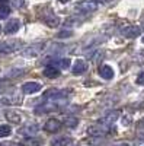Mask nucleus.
I'll return each instance as SVG.
<instances>
[{
  "mask_svg": "<svg viewBox=\"0 0 144 146\" xmlns=\"http://www.w3.org/2000/svg\"><path fill=\"white\" fill-rule=\"evenodd\" d=\"M68 95H70V91H66V89H50L44 94V100L61 101V100H66Z\"/></svg>",
  "mask_w": 144,
  "mask_h": 146,
  "instance_id": "39448f33",
  "label": "nucleus"
},
{
  "mask_svg": "<svg viewBox=\"0 0 144 146\" xmlns=\"http://www.w3.org/2000/svg\"><path fill=\"white\" fill-rule=\"evenodd\" d=\"M86 70H87V64H86L85 60H77V62L74 63V66H73V73L74 75H83Z\"/></svg>",
  "mask_w": 144,
  "mask_h": 146,
  "instance_id": "2eb2a0df",
  "label": "nucleus"
},
{
  "mask_svg": "<svg viewBox=\"0 0 144 146\" xmlns=\"http://www.w3.org/2000/svg\"><path fill=\"white\" fill-rule=\"evenodd\" d=\"M44 22L47 23L48 27H51V28H55V27L60 25V19L54 13H51V12H48V13L44 16Z\"/></svg>",
  "mask_w": 144,
  "mask_h": 146,
  "instance_id": "ddd939ff",
  "label": "nucleus"
},
{
  "mask_svg": "<svg viewBox=\"0 0 144 146\" xmlns=\"http://www.w3.org/2000/svg\"><path fill=\"white\" fill-rule=\"evenodd\" d=\"M61 3H68V2H71V0H60Z\"/></svg>",
  "mask_w": 144,
  "mask_h": 146,
  "instance_id": "bb28decb",
  "label": "nucleus"
},
{
  "mask_svg": "<svg viewBox=\"0 0 144 146\" xmlns=\"http://www.w3.org/2000/svg\"><path fill=\"white\" fill-rule=\"evenodd\" d=\"M71 143H73V139H68L66 136H61V137H57V139L51 140V145H54V146H64V145H71Z\"/></svg>",
  "mask_w": 144,
  "mask_h": 146,
  "instance_id": "a211bd4d",
  "label": "nucleus"
},
{
  "mask_svg": "<svg viewBox=\"0 0 144 146\" xmlns=\"http://www.w3.org/2000/svg\"><path fill=\"white\" fill-rule=\"evenodd\" d=\"M23 143L25 145H39L41 142L39 140H34V139H26V140H23Z\"/></svg>",
  "mask_w": 144,
  "mask_h": 146,
  "instance_id": "393cba45",
  "label": "nucleus"
},
{
  "mask_svg": "<svg viewBox=\"0 0 144 146\" xmlns=\"http://www.w3.org/2000/svg\"><path fill=\"white\" fill-rule=\"evenodd\" d=\"M119 117V111H109L103 118L99 120V123H106V124H112L116 121V118Z\"/></svg>",
  "mask_w": 144,
  "mask_h": 146,
  "instance_id": "dca6fc26",
  "label": "nucleus"
},
{
  "mask_svg": "<svg viewBox=\"0 0 144 146\" xmlns=\"http://www.w3.org/2000/svg\"><path fill=\"white\" fill-rule=\"evenodd\" d=\"M0 31H2V27H0Z\"/></svg>",
  "mask_w": 144,
  "mask_h": 146,
  "instance_id": "c85d7f7f",
  "label": "nucleus"
},
{
  "mask_svg": "<svg viewBox=\"0 0 144 146\" xmlns=\"http://www.w3.org/2000/svg\"><path fill=\"white\" fill-rule=\"evenodd\" d=\"M70 36H73V31L70 29H63L61 32L57 34V38H70Z\"/></svg>",
  "mask_w": 144,
  "mask_h": 146,
  "instance_id": "5701e85b",
  "label": "nucleus"
},
{
  "mask_svg": "<svg viewBox=\"0 0 144 146\" xmlns=\"http://www.w3.org/2000/svg\"><path fill=\"white\" fill-rule=\"evenodd\" d=\"M61 123H60V120L57 118H50L47 120V123L44 124V130L48 131V133H57L60 129H61Z\"/></svg>",
  "mask_w": 144,
  "mask_h": 146,
  "instance_id": "6e6552de",
  "label": "nucleus"
},
{
  "mask_svg": "<svg viewBox=\"0 0 144 146\" xmlns=\"http://www.w3.org/2000/svg\"><path fill=\"white\" fill-rule=\"evenodd\" d=\"M135 82H137L138 85H144V70L137 76V80H135Z\"/></svg>",
  "mask_w": 144,
  "mask_h": 146,
  "instance_id": "b1692460",
  "label": "nucleus"
},
{
  "mask_svg": "<svg viewBox=\"0 0 144 146\" xmlns=\"http://www.w3.org/2000/svg\"><path fill=\"white\" fill-rule=\"evenodd\" d=\"M10 15V6L7 0H0V19H5Z\"/></svg>",
  "mask_w": 144,
  "mask_h": 146,
  "instance_id": "f3484780",
  "label": "nucleus"
},
{
  "mask_svg": "<svg viewBox=\"0 0 144 146\" xmlns=\"http://www.w3.org/2000/svg\"><path fill=\"white\" fill-rule=\"evenodd\" d=\"M77 124H79V120H77L76 117L68 115V117H66V118H64V126H66V127H68V129H74Z\"/></svg>",
  "mask_w": 144,
  "mask_h": 146,
  "instance_id": "6ab92c4d",
  "label": "nucleus"
},
{
  "mask_svg": "<svg viewBox=\"0 0 144 146\" xmlns=\"http://www.w3.org/2000/svg\"><path fill=\"white\" fill-rule=\"evenodd\" d=\"M55 110H60L58 101L48 100L44 104H41V105H38L37 108H35V113H37V114H48V113H51V111H55Z\"/></svg>",
  "mask_w": 144,
  "mask_h": 146,
  "instance_id": "7ed1b4c3",
  "label": "nucleus"
},
{
  "mask_svg": "<svg viewBox=\"0 0 144 146\" xmlns=\"http://www.w3.org/2000/svg\"><path fill=\"white\" fill-rule=\"evenodd\" d=\"M53 66H60L61 69H68L70 67V58H61V60H58V62H53L50 63Z\"/></svg>",
  "mask_w": 144,
  "mask_h": 146,
  "instance_id": "4be33fe9",
  "label": "nucleus"
},
{
  "mask_svg": "<svg viewBox=\"0 0 144 146\" xmlns=\"http://www.w3.org/2000/svg\"><path fill=\"white\" fill-rule=\"evenodd\" d=\"M41 89H42V86H41V83H38V82H26V83L22 85V92L23 94H28V95L37 94Z\"/></svg>",
  "mask_w": 144,
  "mask_h": 146,
  "instance_id": "0eeeda50",
  "label": "nucleus"
},
{
  "mask_svg": "<svg viewBox=\"0 0 144 146\" xmlns=\"http://www.w3.org/2000/svg\"><path fill=\"white\" fill-rule=\"evenodd\" d=\"M109 131H111V124L99 123V121L96 124L87 127V130H86L87 136H90V137H105Z\"/></svg>",
  "mask_w": 144,
  "mask_h": 146,
  "instance_id": "f03ea898",
  "label": "nucleus"
},
{
  "mask_svg": "<svg viewBox=\"0 0 144 146\" xmlns=\"http://www.w3.org/2000/svg\"><path fill=\"white\" fill-rule=\"evenodd\" d=\"M137 127H138V130H143V131H144V120H140V121H138Z\"/></svg>",
  "mask_w": 144,
  "mask_h": 146,
  "instance_id": "a878e982",
  "label": "nucleus"
},
{
  "mask_svg": "<svg viewBox=\"0 0 144 146\" xmlns=\"http://www.w3.org/2000/svg\"><path fill=\"white\" fill-rule=\"evenodd\" d=\"M10 133H12V127L9 124H0V139L10 136Z\"/></svg>",
  "mask_w": 144,
  "mask_h": 146,
  "instance_id": "aec40b11",
  "label": "nucleus"
},
{
  "mask_svg": "<svg viewBox=\"0 0 144 146\" xmlns=\"http://www.w3.org/2000/svg\"><path fill=\"white\" fill-rule=\"evenodd\" d=\"M44 76H45V78H50V79H55V78L60 76V70L57 69V66L48 64V66L44 69Z\"/></svg>",
  "mask_w": 144,
  "mask_h": 146,
  "instance_id": "9b49d317",
  "label": "nucleus"
},
{
  "mask_svg": "<svg viewBox=\"0 0 144 146\" xmlns=\"http://www.w3.org/2000/svg\"><path fill=\"white\" fill-rule=\"evenodd\" d=\"M19 28H20V21L19 19H10V21H7V23L5 25V34H15V32H18L19 31Z\"/></svg>",
  "mask_w": 144,
  "mask_h": 146,
  "instance_id": "1a4fd4ad",
  "label": "nucleus"
},
{
  "mask_svg": "<svg viewBox=\"0 0 144 146\" xmlns=\"http://www.w3.org/2000/svg\"><path fill=\"white\" fill-rule=\"evenodd\" d=\"M141 41H143V44H144V35H143V38H141Z\"/></svg>",
  "mask_w": 144,
  "mask_h": 146,
  "instance_id": "cd10ccee",
  "label": "nucleus"
},
{
  "mask_svg": "<svg viewBox=\"0 0 144 146\" xmlns=\"http://www.w3.org/2000/svg\"><path fill=\"white\" fill-rule=\"evenodd\" d=\"M122 35L127 36V38H137L138 35H141V28L140 27H127L125 29H122Z\"/></svg>",
  "mask_w": 144,
  "mask_h": 146,
  "instance_id": "9d476101",
  "label": "nucleus"
},
{
  "mask_svg": "<svg viewBox=\"0 0 144 146\" xmlns=\"http://www.w3.org/2000/svg\"><path fill=\"white\" fill-rule=\"evenodd\" d=\"M44 47H45V42H35V44L26 47L25 50L22 51V54L25 57H37V56L41 54V51L44 50Z\"/></svg>",
  "mask_w": 144,
  "mask_h": 146,
  "instance_id": "423d86ee",
  "label": "nucleus"
},
{
  "mask_svg": "<svg viewBox=\"0 0 144 146\" xmlns=\"http://www.w3.org/2000/svg\"><path fill=\"white\" fill-rule=\"evenodd\" d=\"M22 48V41H6L0 42V54H12Z\"/></svg>",
  "mask_w": 144,
  "mask_h": 146,
  "instance_id": "20e7f679",
  "label": "nucleus"
},
{
  "mask_svg": "<svg viewBox=\"0 0 144 146\" xmlns=\"http://www.w3.org/2000/svg\"><path fill=\"white\" fill-rule=\"evenodd\" d=\"M37 131H38V126H28V127H23L20 130V133H23L26 136H34Z\"/></svg>",
  "mask_w": 144,
  "mask_h": 146,
  "instance_id": "412c9836",
  "label": "nucleus"
},
{
  "mask_svg": "<svg viewBox=\"0 0 144 146\" xmlns=\"http://www.w3.org/2000/svg\"><path fill=\"white\" fill-rule=\"evenodd\" d=\"M99 75H101V78H103V79H106V80H109V79L114 78V70H112L111 66L102 64V66L99 67Z\"/></svg>",
  "mask_w": 144,
  "mask_h": 146,
  "instance_id": "f8f14e48",
  "label": "nucleus"
},
{
  "mask_svg": "<svg viewBox=\"0 0 144 146\" xmlns=\"http://www.w3.org/2000/svg\"><path fill=\"white\" fill-rule=\"evenodd\" d=\"M5 117H6V120L9 121V123H12V124H19L20 121H22L20 114L16 113V111H6L5 113Z\"/></svg>",
  "mask_w": 144,
  "mask_h": 146,
  "instance_id": "4468645a",
  "label": "nucleus"
},
{
  "mask_svg": "<svg viewBox=\"0 0 144 146\" xmlns=\"http://www.w3.org/2000/svg\"><path fill=\"white\" fill-rule=\"evenodd\" d=\"M109 2H112V0H80L74 6V9L80 13H89V12H95L96 9H99V6L108 5Z\"/></svg>",
  "mask_w": 144,
  "mask_h": 146,
  "instance_id": "f257e3e1",
  "label": "nucleus"
}]
</instances>
